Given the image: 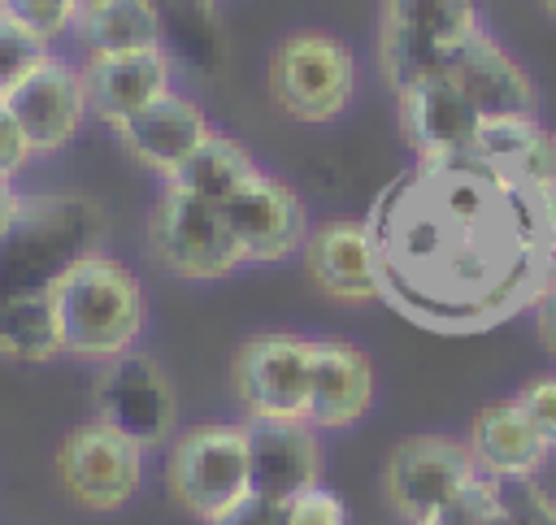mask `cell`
I'll use <instances>...</instances> for the list:
<instances>
[{
	"mask_svg": "<svg viewBox=\"0 0 556 525\" xmlns=\"http://www.w3.org/2000/svg\"><path fill=\"white\" fill-rule=\"evenodd\" d=\"M378 291L430 334H482L556 282V135L482 121L469 152L413 156L365 213Z\"/></svg>",
	"mask_w": 556,
	"mask_h": 525,
	"instance_id": "cell-1",
	"label": "cell"
},
{
	"mask_svg": "<svg viewBox=\"0 0 556 525\" xmlns=\"http://www.w3.org/2000/svg\"><path fill=\"white\" fill-rule=\"evenodd\" d=\"M104 208L87 195H22L0 234V299L43 295L104 243Z\"/></svg>",
	"mask_w": 556,
	"mask_h": 525,
	"instance_id": "cell-2",
	"label": "cell"
},
{
	"mask_svg": "<svg viewBox=\"0 0 556 525\" xmlns=\"http://www.w3.org/2000/svg\"><path fill=\"white\" fill-rule=\"evenodd\" d=\"M48 295H52L61 347L65 356H78V360L104 364L122 351H135L148 325L143 282L117 256H104V252H91L74 269H65Z\"/></svg>",
	"mask_w": 556,
	"mask_h": 525,
	"instance_id": "cell-3",
	"label": "cell"
},
{
	"mask_svg": "<svg viewBox=\"0 0 556 525\" xmlns=\"http://www.w3.org/2000/svg\"><path fill=\"white\" fill-rule=\"evenodd\" d=\"M482 30V0H378V69L387 87L400 91L439 74Z\"/></svg>",
	"mask_w": 556,
	"mask_h": 525,
	"instance_id": "cell-4",
	"label": "cell"
},
{
	"mask_svg": "<svg viewBox=\"0 0 556 525\" xmlns=\"http://www.w3.org/2000/svg\"><path fill=\"white\" fill-rule=\"evenodd\" d=\"M165 486L195 521H217L252 495L248 473V421H204L169 443Z\"/></svg>",
	"mask_w": 556,
	"mask_h": 525,
	"instance_id": "cell-5",
	"label": "cell"
},
{
	"mask_svg": "<svg viewBox=\"0 0 556 525\" xmlns=\"http://www.w3.org/2000/svg\"><path fill=\"white\" fill-rule=\"evenodd\" d=\"M269 95L300 126H330L356 95V56L330 30H291L269 56Z\"/></svg>",
	"mask_w": 556,
	"mask_h": 525,
	"instance_id": "cell-6",
	"label": "cell"
},
{
	"mask_svg": "<svg viewBox=\"0 0 556 525\" xmlns=\"http://www.w3.org/2000/svg\"><path fill=\"white\" fill-rule=\"evenodd\" d=\"M148 252L165 273L182 282H222L248 265L222 204L200 200L174 182H165L148 213Z\"/></svg>",
	"mask_w": 556,
	"mask_h": 525,
	"instance_id": "cell-7",
	"label": "cell"
},
{
	"mask_svg": "<svg viewBox=\"0 0 556 525\" xmlns=\"http://www.w3.org/2000/svg\"><path fill=\"white\" fill-rule=\"evenodd\" d=\"M230 386L243 421H308L313 338L287 330L243 338L230 360Z\"/></svg>",
	"mask_w": 556,
	"mask_h": 525,
	"instance_id": "cell-8",
	"label": "cell"
},
{
	"mask_svg": "<svg viewBox=\"0 0 556 525\" xmlns=\"http://www.w3.org/2000/svg\"><path fill=\"white\" fill-rule=\"evenodd\" d=\"M478 460L465 438L452 434H408L387 451L382 495L404 525H430L473 477Z\"/></svg>",
	"mask_w": 556,
	"mask_h": 525,
	"instance_id": "cell-9",
	"label": "cell"
},
{
	"mask_svg": "<svg viewBox=\"0 0 556 525\" xmlns=\"http://www.w3.org/2000/svg\"><path fill=\"white\" fill-rule=\"evenodd\" d=\"M91 404H96V421L113 425L117 434H126L143 451L174 438V425H178L174 382L161 369V360L139 351V347L100 364L96 386H91Z\"/></svg>",
	"mask_w": 556,
	"mask_h": 525,
	"instance_id": "cell-10",
	"label": "cell"
},
{
	"mask_svg": "<svg viewBox=\"0 0 556 525\" xmlns=\"http://www.w3.org/2000/svg\"><path fill=\"white\" fill-rule=\"evenodd\" d=\"M56 477L87 512H117L143 486V447L91 417L61 438Z\"/></svg>",
	"mask_w": 556,
	"mask_h": 525,
	"instance_id": "cell-11",
	"label": "cell"
},
{
	"mask_svg": "<svg viewBox=\"0 0 556 525\" xmlns=\"http://www.w3.org/2000/svg\"><path fill=\"white\" fill-rule=\"evenodd\" d=\"M226 226L235 234V243L243 247L248 265H278L291 260L295 252H304L308 243V208L295 195V187H287L282 178L256 169L226 204Z\"/></svg>",
	"mask_w": 556,
	"mask_h": 525,
	"instance_id": "cell-12",
	"label": "cell"
},
{
	"mask_svg": "<svg viewBox=\"0 0 556 525\" xmlns=\"http://www.w3.org/2000/svg\"><path fill=\"white\" fill-rule=\"evenodd\" d=\"M9 113L17 117L26 143L35 156H48V152H61L78 130H83V117L91 113L87 108V82H83V65L65 61V56H48L30 78H22L13 91H9Z\"/></svg>",
	"mask_w": 556,
	"mask_h": 525,
	"instance_id": "cell-13",
	"label": "cell"
},
{
	"mask_svg": "<svg viewBox=\"0 0 556 525\" xmlns=\"http://www.w3.org/2000/svg\"><path fill=\"white\" fill-rule=\"evenodd\" d=\"M395 108L413 156H456L469 152L482 135V113L443 69L400 87Z\"/></svg>",
	"mask_w": 556,
	"mask_h": 525,
	"instance_id": "cell-14",
	"label": "cell"
},
{
	"mask_svg": "<svg viewBox=\"0 0 556 525\" xmlns=\"http://www.w3.org/2000/svg\"><path fill=\"white\" fill-rule=\"evenodd\" d=\"M304 269L308 282L334 299V304H378V265H374V243L365 217H330L308 230L304 243Z\"/></svg>",
	"mask_w": 556,
	"mask_h": 525,
	"instance_id": "cell-15",
	"label": "cell"
},
{
	"mask_svg": "<svg viewBox=\"0 0 556 525\" xmlns=\"http://www.w3.org/2000/svg\"><path fill=\"white\" fill-rule=\"evenodd\" d=\"M248 473L252 495L291 503L321 486V438L308 421H248Z\"/></svg>",
	"mask_w": 556,
	"mask_h": 525,
	"instance_id": "cell-16",
	"label": "cell"
},
{
	"mask_svg": "<svg viewBox=\"0 0 556 525\" xmlns=\"http://www.w3.org/2000/svg\"><path fill=\"white\" fill-rule=\"evenodd\" d=\"M443 74L473 100V108L482 113V121H495V117H534L539 113L534 78L521 69V61L491 30H482L478 39H469L443 65Z\"/></svg>",
	"mask_w": 556,
	"mask_h": 525,
	"instance_id": "cell-17",
	"label": "cell"
},
{
	"mask_svg": "<svg viewBox=\"0 0 556 525\" xmlns=\"http://www.w3.org/2000/svg\"><path fill=\"white\" fill-rule=\"evenodd\" d=\"M213 121L208 113L191 100V95H161L156 104H148L139 117H130L126 126H117L122 148L152 174H161L165 182L213 139Z\"/></svg>",
	"mask_w": 556,
	"mask_h": 525,
	"instance_id": "cell-18",
	"label": "cell"
},
{
	"mask_svg": "<svg viewBox=\"0 0 556 525\" xmlns=\"http://www.w3.org/2000/svg\"><path fill=\"white\" fill-rule=\"evenodd\" d=\"M87 82V108L104 126H126L148 104L174 91V61L165 48L156 52H130V56H91L83 61Z\"/></svg>",
	"mask_w": 556,
	"mask_h": 525,
	"instance_id": "cell-19",
	"label": "cell"
},
{
	"mask_svg": "<svg viewBox=\"0 0 556 525\" xmlns=\"http://www.w3.org/2000/svg\"><path fill=\"white\" fill-rule=\"evenodd\" d=\"M374 408V360L348 338H313V430H348Z\"/></svg>",
	"mask_w": 556,
	"mask_h": 525,
	"instance_id": "cell-20",
	"label": "cell"
},
{
	"mask_svg": "<svg viewBox=\"0 0 556 525\" xmlns=\"http://www.w3.org/2000/svg\"><path fill=\"white\" fill-rule=\"evenodd\" d=\"M465 443H469L478 469L495 482H530L543 473V464L552 456L547 443L539 438V430L530 425V417L521 412L517 395H504V399H491L486 408H478Z\"/></svg>",
	"mask_w": 556,
	"mask_h": 525,
	"instance_id": "cell-21",
	"label": "cell"
},
{
	"mask_svg": "<svg viewBox=\"0 0 556 525\" xmlns=\"http://www.w3.org/2000/svg\"><path fill=\"white\" fill-rule=\"evenodd\" d=\"M74 39L83 56H130L165 48V17L156 0H83Z\"/></svg>",
	"mask_w": 556,
	"mask_h": 525,
	"instance_id": "cell-22",
	"label": "cell"
},
{
	"mask_svg": "<svg viewBox=\"0 0 556 525\" xmlns=\"http://www.w3.org/2000/svg\"><path fill=\"white\" fill-rule=\"evenodd\" d=\"M261 165H256V156L239 143V139H230V135H213L169 182L174 187H182V191H191V195H200V200H213V204H226L252 174H256Z\"/></svg>",
	"mask_w": 556,
	"mask_h": 525,
	"instance_id": "cell-23",
	"label": "cell"
},
{
	"mask_svg": "<svg viewBox=\"0 0 556 525\" xmlns=\"http://www.w3.org/2000/svg\"><path fill=\"white\" fill-rule=\"evenodd\" d=\"M61 351L65 347H61V330H56V312H52L48 291L0 299V356L43 364Z\"/></svg>",
	"mask_w": 556,
	"mask_h": 525,
	"instance_id": "cell-24",
	"label": "cell"
},
{
	"mask_svg": "<svg viewBox=\"0 0 556 525\" xmlns=\"http://www.w3.org/2000/svg\"><path fill=\"white\" fill-rule=\"evenodd\" d=\"M78 9H83V0H0V13L9 22H17L26 35H35L43 48L74 35Z\"/></svg>",
	"mask_w": 556,
	"mask_h": 525,
	"instance_id": "cell-25",
	"label": "cell"
},
{
	"mask_svg": "<svg viewBox=\"0 0 556 525\" xmlns=\"http://www.w3.org/2000/svg\"><path fill=\"white\" fill-rule=\"evenodd\" d=\"M48 56H52V48H43L35 35H26L17 22H9L0 13V100H9V91L22 78H30Z\"/></svg>",
	"mask_w": 556,
	"mask_h": 525,
	"instance_id": "cell-26",
	"label": "cell"
},
{
	"mask_svg": "<svg viewBox=\"0 0 556 525\" xmlns=\"http://www.w3.org/2000/svg\"><path fill=\"white\" fill-rule=\"evenodd\" d=\"M430 525H504V495L500 482L478 473Z\"/></svg>",
	"mask_w": 556,
	"mask_h": 525,
	"instance_id": "cell-27",
	"label": "cell"
},
{
	"mask_svg": "<svg viewBox=\"0 0 556 525\" xmlns=\"http://www.w3.org/2000/svg\"><path fill=\"white\" fill-rule=\"evenodd\" d=\"M500 495H504V525H556V499L539 486V477L500 482Z\"/></svg>",
	"mask_w": 556,
	"mask_h": 525,
	"instance_id": "cell-28",
	"label": "cell"
},
{
	"mask_svg": "<svg viewBox=\"0 0 556 525\" xmlns=\"http://www.w3.org/2000/svg\"><path fill=\"white\" fill-rule=\"evenodd\" d=\"M513 395L530 417V425L539 430V438L547 443V451H556V373H534Z\"/></svg>",
	"mask_w": 556,
	"mask_h": 525,
	"instance_id": "cell-29",
	"label": "cell"
},
{
	"mask_svg": "<svg viewBox=\"0 0 556 525\" xmlns=\"http://www.w3.org/2000/svg\"><path fill=\"white\" fill-rule=\"evenodd\" d=\"M287 525H348V508L330 486H313L287 503Z\"/></svg>",
	"mask_w": 556,
	"mask_h": 525,
	"instance_id": "cell-30",
	"label": "cell"
},
{
	"mask_svg": "<svg viewBox=\"0 0 556 525\" xmlns=\"http://www.w3.org/2000/svg\"><path fill=\"white\" fill-rule=\"evenodd\" d=\"M30 156H35V152H30V143H26L22 126H17V117H13L9 104L0 100V178L13 182V174H22Z\"/></svg>",
	"mask_w": 556,
	"mask_h": 525,
	"instance_id": "cell-31",
	"label": "cell"
},
{
	"mask_svg": "<svg viewBox=\"0 0 556 525\" xmlns=\"http://www.w3.org/2000/svg\"><path fill=\"white\" fill-rule=\"evenodd\" d=\"M208 525H287V503H269V499L248 495L239 508H230L226 516H217Z\"/></svg>",
	"mask_w": 556,
	"mask_h": 525,
	"instance_id": "cell-32",
	"label": "cell"
},
{
	"mask_svg": "<svg viewBox=\"0 0 556 525\" xmlns=\"http://www.w3.org/2000/svg\"><path fill=\"white\" fill-rule=\"evenodd\" d=\"M534 312V334H539V343H543V351L556 360V282L539 295V304L530 308Z\"/></svg>",
	"mask_w": 556,
	"mask_h": 525,
	"instance_id": "cell-33",
	"label": "cell"
},
{
	"mask_svg": "<svg viewBox=\"0 0 556 525\" xmlns=\"http://www.w3.org/2000/svg\"><path fill=\"white\" fill-rule=\"evenodd\" d=\"M17 191H13V182L9 178H0V234L9 230V221H13V213H17Z\"/></svg>",
	"mask_w": 556,
	"mask_h": 525,
	"instance_id": "cell-34",
	"label": "cell"
},
{
	"mask_svg": "<svg viewBox=\"0 0 556 525\" xmlns=\"http://www.w3.org/2000/svg\"><path fill=\"white\" fill-rule=\"evenodd\" d=\"M539 4H543V13H547V17L556 22V0H539Z\"/></svg>",
	"mask_w": 556,
	"mask_h": 525,
	"instance_id": "cell-35",
	"label": "cell"
}]
</instances>
